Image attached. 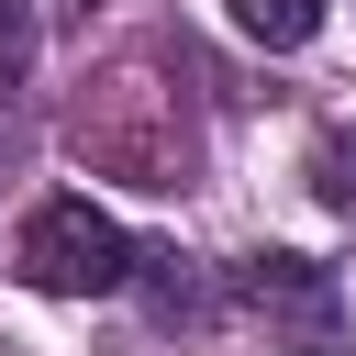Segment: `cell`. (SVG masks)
Here are the masks:
<instances>
[{
	"label": "cell",
	"instance_id": "cell-1",
	"mask_svg": "<svg viewBox=\"0 0 356 356\" xmlns=\"http://www.w3.org/2000/svg\"><path fill=\"white\" fill-rule=\"evenodd\" d=\"M67 145L89 156V178H122V189H156V200L200 178V134H189V111L156 67H89L78 100H67Z\"/></svg>",
	"mask_w": 356,
	"mask_h": 356
},
{
	"label": "cell",
	"instance_id": "cell-2",
	"mask_svg": "<svg viewBox=\"0 0 356 356\" xmlns=\"http://www.w3.org/2000/svg\"><path fill=\"white\" fill-rule=\"evenodd\" d=\"M11 267H22L33 289H56V300H111V289L145 267V245H134L111 211H89V200H44V211L11 234Z\"/></svg>",
	"mask_w": 356,
	"mask_h": 356
},
{
	"label": "cell",
	"instance_id": "cell-3",
	"mask_svg": "<svg viewBox=\"0 0 356 356\" xmlns=\"http://www.w3.org/2000/svg\"><path fill=\"white\" fill-rule=\"evenodd\" d=\"M245 312L289 345V356H356V289L323 256H256L245 267Z\"/></svg>",
	"mask_w": 356,
	"mask_h": 356
},
{
	"label": "cell",
	"instance_id": "cell-4",
	"mask_svg": "<svg viewBox=\"0 0 356 356\" xmlns=\"http://www.w3.org/2000/svg\"><path fill=\"white\" fill-rule=\"evenodd\" d=\"M222 11H234V22L256 33V44H278V56L323 33V0H222Z\"/></svg>",
	"mask_w": 356,
	"mask_h": 356
},
{
	"label": "cell",
	"instance_id": "cell-5",
	"mask_svg": "<svg viewBox=\"0 0 356 356\" xmlns=\"http://www.w3.org/2000/svg\"><path fill=\"white\" fill-rule=\"evenodd\" d=\"M312 189H323V211L356 222V134H323V145H312Z\"/></svg>",
	"mask_w": 356,
	"mask_h": 356
},
{
	"label": "cell",
	"instance_id": "cell-6",
	"mask_svg": "<svg viewBox=\"0 0 356 356\" xmlns=\"http://www.w3.org/2000/svg\"><path fill=\"white\" fill-rule=\"evenodd\" d=\"M33 67V0H0V89Z\"/></svg>",
	"mask_w": 356,
	"mask_h": 356
}]
</instances>
